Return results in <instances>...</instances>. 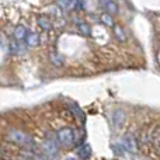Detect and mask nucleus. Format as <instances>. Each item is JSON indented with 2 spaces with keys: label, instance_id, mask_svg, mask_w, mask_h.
Instances as JSON below:
<instances>
[{
  "label": "nucleus",
  "instance_id": "f257e3e1",
  "mask_svg": "<svg viewBox=\"0 0 160 160\" xmlns=\"http://www.w3.org/2000/svg\"><path fill=\"white\" fill-rule=\"evenodd\" d=\"M4 136L11 145L20 148V149L28 150V152H32L35 149V141H34V138L30 133L24 132V131L18 129V128H8L6 131Z\"/></svg>",
  "mask_w": 160,
  "mask_h": 160
},
{
  "label": "nucleus",
  "instance_id": "f03ea898",
  "mask_svg": "<svg viewBox=\"0 0 160 160\" xmlns=\"http://www.w3.org/2000/svg\"><path fill=\"white\" fill-rule=\"evenodd\" d=\"M32 156V152L20 149L11 143L0 145V160H28Z\"/></svg>",
  "mask_w": 160,
  "mask_h": 160
},
{
  "label": "nucleus",
  "instance_id": "7ed1b4c3",
  "mask_svg": "<svg viewBox=\"0 0 160 160\" xmlns=\"http://www.w3.org/2000/svg\"><path fill=\"white\" fill-rule=\"evenodd\" d=\"M56 139L65 148H72L76 143V132L72 128H62L56 132Z\"/></svg>",
  "mask_w": 160,
  "mask_h": 160
},
{
  "label": "nucleus",
  "instance_id": "20e7f679",
  "mask_svg": "<svg viewBox=\"0 0 160 160\" xmlns=\"http://www.w3.org/2000/svg\"><path fill=\"white\" fill-rule=\"evenodd\" d=\"M41 148H42V152H44L47 156H49V158H53V156L58 153V145H56L55 141H52V139L44 141L41 145Z\"/></svg>",
  "mask_w": 160,
  "mask_h": 160
},
{
  "label": "nucleus",
  "instance_id": "39448f33",
  "mask_svg": "<svg viewBox=\"0 0 160 160\" xmlns=\"http://www.w3.org/2000/svg\"><path fill=\"white\" fill-rule=\"evenodd\" d=\"M27 28L24 27V25H17L16 28H14V31H13V35H14V38L17 39V41H21V39H25V37H27Z\"/></svg>",
  "mask_w": 160,
  "mask_h": 160
},
{
  "label": "nucleus",
  "instance_id": "423d86ee",
  "mask_svg": "<svg viewBox=\"0 0 160 160\" xmlns=\"http://www.w3.org/2000/svg\"><path fill=\"white\" fill-rule=\"evenodd\" d=\"M25 44H27V47H37V45L39 44V35L35 32H30L27 34V37H25Z\"/></svg>",
  "mask_w": 160,
  "mask_h": 160
},
{
  "label": "nucleus",
  "instance_id": "0eeeda50",
  "mask_svg": "<svg viewBox=\"0 0 160 160\" xmlns=\"http://www.w3.org/2000/svg\"><path fill=\"white\" fill-rule=\"evenodd\" d=\"M124 119H125V114H124V111H115V112L112 114V122H114V125L115 127H121L122 125V122H124Z\"/></svg>",
  "mask_w": 160,
  "mask_h": 160
},
{
  "label": "nucleus",
  "instance_id": "6e6552de",
  "mask_svg": "<svg viewBox=\"0 0 160 160\" xmlns=\"http://www.w3.org/2000/svg\"><path fill=\"white\" fill-rule=\"evenodd\" d=\"M38 25L45 31H49L51 28H52V22H51V20L48 18V17H39L38 18Z\"/></svg>",
  "mask_w": 160,
  "mask_h": 160
},
{
  "label": "nucleus",
  "instance_id": "1a4fd4ad",
  "mask_svg": "<svg viewBox=\"0 0 160 160\" xmlns=\"http://www.w3.org/2000/svg\"><path fill=\"white\" fill-rule=\"evenodd\" d=\"M78 153H79L80 158L86 159V158H88V156L91 155V149H90V146L86 143V145H82V146L79 148V149H78Z\"/></svg>",
  "mask_w": 160,
  "mask_h": 160
},
{
  "label": "nucleus",
  "instance_id": "9d476101",
  "mask_svg": "<svg viewBox=\"0 0 160 160\" xmlns=\"http://www.w3.org/2000/svg\"><path fill=\"white\" fill-rule=\"evenodd\" d=\"M135 141H133V138L132 136H125V139H124V146L127 148L128 150H131V152H133V150L136 149V146H135Z\"/></svg>",
  "mask_w": 160,
  "mask_h": 160
},
{
  "label": "nucleus",
  "instance_id": "9b49d317",
  "mask_svg": "<svg viewBox=\"0 0 160 160\" xmlns=\"http://www.w3.org/2000/svg\"><path fill=\"white\" fill-rule=\"evenodd\" d=\"M70 108H72V112L78 117L80 121H84V114H83V111L80 110L78 105H76V104H70Z\"/></svg>",
  "mask_w": 160,
  "mask_h": 160
},
{
  "label": "nucleus",
  "instance_id": "f8f14e48",
  "mask_svg": "<svg viewBox=\"0 0 160 160\" xmlns=\"http://www.w3.org/2000/svg\"><path fill=\"white\" fill-rule=\"evenodd\" d=\"M101 4L104 6V7L107 8L110 13H117V11H118L117 4H115V3H112V2H101Z\"/></svg>",
  "mask_w": 160,
  "mask_h": 160
},
{
  "label": "nucleus",
  "instance_id": "ddd939ff",
  "mask_svg": "<svg viewBox=\"0 0 160 160\" xmlns=\"http://www.w3.org/2000/svg\"><path fill=\"white\" fill-rule=\"evenodd\" d=\"M58 6H61L62 8L69 10L70 7H75V2H58Z\"/></svg>",
  "mask_w": 160,
  "mask_h": 160
},
{
  "label": "nucleus",
  "instance_id": "4468645a",
  "mask_svg": "<svg viewBox=\"0 0 160 160\" xmlns=\"http://www.w3.org/2000/svg\"><path fill=\"white\" fill-rule=\"evenodd\" d=\"M101 20H102V22H104L105 25H114V21H112V18H111V16H108V14H104V16L101 17Z\"/></svg>",
  "mask_w": 160,
  "mask_h": 160
},
{
  "label": "nucleus",
  "instance_id": "2eb2a0df",
  "mask_svg": "<svg viewBox=\"0 0 160 160\" xmlns=\"http://www.w3.org/2000/svg\"><path fill=\"white\" fill-rule=\"evenodd\" d=\"M79 28H80V31H82L83 35H88V34H90V28H88V25H86L84 22L79 24Z\"/></svg>",
  "mask_w": 160,
  "mask_h": 160
},
{
  "label": "nucleus",
  "instance_id": "dca6fc26",
  "mask_svg": "<svg viewBox=\"0 0 160 160\" xmlns=\"http://www.w3.org/2000/svg\"><path fill=\"white\" fill-rule=\"evenodd\" d=\"M115 35L118 39H121V41H125V35H124V31H122V28L117 27L115 28Z\"/></svg>",
  "mask_w": 160,
  "mask_h": 160
},
{
  "label": "nucleus",
  "instance_id": "f3484780",
  "mask_svg": "<svg viewBox=\"0 0 160 160\" xmlns=\"http://www.w3.org/2000/svg\"><path fill=\"white\" fill-rule=\"evenodd\" d=\"M86 6L84 2H75V7L78 8V10H83V7Z\"/></svg>",
  "mask_w": 160,
  "mask_h": 160
},
{
  "label": "nucleus",
  "instance_id": "a211bd4d",
  "mask_svg": "<svg viewBox=\"0 0 160 160\" xmlns=\"http://www.w3.org/2000/svg\"><path fill=\"white\" fill-rule=\"evenodd\" d=\"M52 61L55 62L56 65H61V63H62V62H61V59L58 58V55H56V53H53V55H52Z\"/></svg>",
  "mask_w": 160,
  "mask_h": 160
},
{
  "label": "nucleus",
  "instance_id": "6ab92c4d",
  "mask_svg": "<svg viewBox=\"0 0 160 160\" xmlns=\"http://www.w3.org/2000/svg\"><path fill=\"white\" fill-rule=\"evenodd\" d=\"M66 160H75V159H73V158H69V159H66Z\"/></svg>",
  "mask_w": 160,
  "mask_h": 160
}]
</instances>
